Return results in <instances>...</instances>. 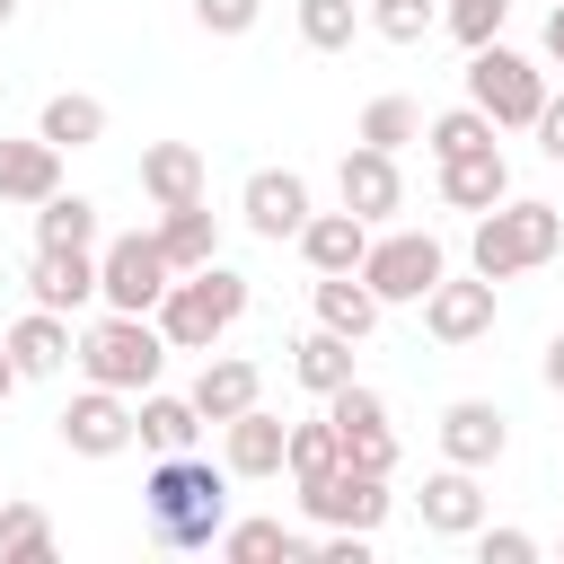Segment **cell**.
Masks as SVG:
<instances>
[{"instance_id":"3957f363","label":"cell","mask_w":564,"mask_h":564,"mask_svg":"<svg viewBox=\"0 0 564 564\" xmlns=\"http://www.w3.org/2000/svg\"><path fill=\"white\" fill-rule=\"evenodd\" d=\"M159 335H167V352H212L238 317H247V273H229L220 256L212 264H194V273H176L167 291H159Z\"/></svg>"},{"instance_id":"bcb514c9","label":"cell","mask_w":564,"mask_h":564,"mask_svg":"<svg viewBox=\"0 0 564 564\" xmlns=\"http://www.w3.org/2000/svg\"><path fill=\"white\" fill-rule=\"evenodd\" d=\"M9 18H18V0H0V26H9Z\"/></svg>"},{"instance_id":"52a82bcc","label":"cell","mask_w":564,"mask_h":564,"mask_svg":"<svg viewBox=\"0 0 564 564\" xmlns=\"http://www.w3.org/2000/svg\"><path fill=\"white\" fill-rule=\"evenodd\" d=\"M167 282H176V264L159 256V238H150V229L97 238V300H106V308H132V317H150Z\"/></svg>"},{"instance_id":"5bb4252c","label":"cell","mask_w":564,"mask_h":564,"mask_svg":"<svg viewBox=\"0 0 564 564\" xmlns=\"http://www.w3.org/2000/svg\"><path fill=\"white\" fill-rule=\"evenodd\" d=\"M282 449H291V423H282V414H264V397H256L247 414H229V423H220V467H229V476H247V485H256V476H282Z\"/></svg>"},{"instance_id":"ab89813d","label":"cell","mask_w":564,"mask_h":564,"mask_svg":"<svg viewBox=\"0 0 564 564\" xmlns=\"http://www.w3.org/2000/svg\"><path fill=\"white\" fill-rule=\"evenodd\" d=\"M476 555L485 564H538V538L529 529H476Z\"/></svg>"},{"instance_id":"7402d4cb","label":"cell","mask_w":564,"mask_h":564,"mask_svg":"<svg viewBox=\"0 0 564 564\" xmlns=\"http://www.w3.org/2000/svg\"><path fill=\"white\" fill-rule=\"evenodd\" d=\"M62 185V150L44 141V132H26V141H0V203H44Z\"/></svg>"},{"instance_id":"44dd1931","label":"cell","mask_w":564,"mask_h":564,"mask_svg":"<svg viewBox=\"0 0 564 564\" xmlns=\"http://www.w3.org/2000/svg\"><path fill=\"white\" fill-rule=\"evenodd\" d=\"M203 150L194 141H150L141 150V194L159 203V212H176V203H203Z\"/></svg>"},{"instance_id":"5b68a950","label":"cell","mask_w":564,"mask_h":564,"mask_svg":"<svg viewBox=\"0 0 564 564\" xmlns=\"http://www.w3.org/2000/svg\"><path fill=\"white\" fill-rule=\"evenodd\" d=\"M467 106H485V115H494V132H529V123H538V106H546V70L494 35V44H476V53H467Z\"/></svg>"},{"instance_id":"f546056e","label":"cell","mask_w":564,"mask_h":564,"mask_svg":"<svg viewBox=\"0 0 564 564\" xmlns=\"http://www.w3.org/2000/svg\"><path fill=\"white\" fill-rule=\"evenodd\" d=\"M423 141H432V167H441V159H458V150H485V141H494V115H485V106L423 115Z\"/></svg>"},{"instance_id":"6da1fadb","label":"cell","mask_w":564,"mask_h":564,"mask_svg":"<svg viewBox=\"0 0 564 564\" xmlns=\"http://www.w3.org/2000/svg\"><path fill=\"white\" fill-rule=\"evenodd\" d=\"M141 511H150V538L176 546V555H203L229 520V467L194 458V449H167L141 485Z\"/></svg>"},{"instance_id":"e575fe53","label":"cell","mask_w":564,"mask_h":564,"mask_svg":"<svg viewBox=\"0 0 564 564\" xmlns=\"http://www.w3.org/2000/svg\"><path fill=\"white\" fill-rule=\"evenodd\" d=\"M370 26H379L388 44H423V35L441 26V0H370Z\"/></svg>"},{"instance_id":"8992f818","label":"cell","mask_w":564,"mask_h":564,"mask_svg":"<svg viewBox=\"0 0 564 564\" xmlns=\"http://www.w3.org/2000/svg\"><path fill=\"white\" fill-rule=\"evenodd\" d=\"M441 273H449V256H441V238H432V229H370L361 282L379 291V308H405V300H423Z\"/></svg>"},{"instance_id":"ba28073f","label":"cell","mask_w":564,"mask_h":564,"mask_svg":"<svg viewBox=\"0 0 564 564\" xmlns=\"http://www.w3.org/2000/svg\"><path fill=\"white\" fill-rule=\"evenodd\" d=\"M300 502H308V520H317V529H379V520L397 511L388 476H361V467H326V476H308V485H300Z\"/></svg>"},{"instance_id":"7a4b0ae2","label":"cell","mask_w":564,"mask_h":564,"mask_svg":"<svg viewBox=\"0 0 564 564\" xmlns=\"http://www.w3.org/2000/svg\"><path fill=\"white\" fill-rule=\"evenodd\" d=\"M555 256H564V212L538 203V194H502L467 229V273H485V282H511V273L555 264Z\"/></svg>"},{"instance_id":"4dcf8cb0","label":"cell","mask_w":564,"mask_h":564,"mask_svg":"<svg viewBox=\"0 0 564 564\" xmlns=\"http://www.w3.org/2000/svg\"><path fill=\"white\" fill-rule=\"evenodd\" d=\"M53 555V520L35 502H0V564H44Z\"/></svg>"},{"instance_id":"d6a6232c","label":"cell","mask_w":564,"mask_h":564,"mask_svg":"<svg viewBox=\"0 0 564 564\" xmlns=\"http://www.w3.org/2000/svg\"><path fill=\"white\" fill-rule=\"evenodd\" d=\"M282 467L308 485V476H326V467H344V441H335V423L326 414H308V423H291V449H282Z\"/></svg>"},{"instance_id":"f35d334b","label":"cell","mask_w":564,"mask_h":564,"mask_svg":"<svg viewBox=\"0 0 564 564\" xmlns=\"http://www.w3.org/2000/svg\"><path fill=\"white\" fill-rule=\"evenodd\" d=\"M264 18V0H194V26L203 35H247Z\"/></svg>"},{"instance_id":"60d3db41","label":"cell","mask_w":564,"mask_h":564,"mask_svg":"<svg viewBox=\"0 0 564 564\" xmlns=\"http://www.w3.org/2000/svg\"><path fill=\"white\" fill-rule=\"evenodd\" d=\"M317 555H326V564H370V529H326Z\"/></svg>"},{"instance_id":"836d02e7","label":"cell","mask_w":564,"mask_h":564,"mask_svg":"<svg viewBox=\"0 0 564 564\" xmlns=\"http://www.w3.org/2000/svg\"><path fill=\"white\" fill-rule=\"evenodd\" d=\"M361 26V0H300V44L308 53H344Z\"/></svg>"},{"instance_id":"7c38bea8","label":"cell","mask_w":564,"mask_h":564,"mask_svg":"<svg viewBox=\"0 0 564 564\" xmlns=\"http://www.w3.org/2000/svg\"><path fill=\"white\" fill-rule=\"evenodd\" d=\"M502 449H511V414H502L494 397H449V405H441V458H449V467H476V476H485Z\"/></svg>"},{"instance_id":"b9f144b4","label":"cell","mask_w":564,"mask_h":564,"mask_svg":"<svg viewBox=\"0 0 564 564\" xmlns=\"http://www.w3.org/2000/svg\"><path fill=\"white\" fill-rule=\"evenodd\" d=\"M529 132H538V150H546V159H555V167H564V97H546V106H538V123H529Z\"/></svg>"},{"instance_id":"cb8c5ba5","label":"cell","mask_w":564,"mask_h":564,"mask_svg":"<svg viewBox=\"0 0 564 564\" xmlns=\"http://www.w3.org/2000/svg\"><path fill=\"white\" fill-rule=\"evenodd\" d=\"M150 238H159V256H167L176 273H194V264H212V256H220V220H212L203 203L159 212V229H150Z\"/></svg>"},{"instance_id":"7dc6e473","label":"cell","mask_w":564,"mask_h":564,"mask_svg":"<svg viewBox=\"0 0 564 564\" xmlns=\"http://www.w3.org/2000/svg\"><path fill=\"white\" fill-rule=\"evenodd\" d=\"M0 502H9V494H0Z\"/></svg>"},{"instance_id":"8d00e7d4","label":"cell","mask_w":564,"mask_h":564,"mask_svg":"<svg viewBox=\"0 0 564 564\" xmlns=\"http://www.w3.org/2000/svg\"><path fill=\"white\" fill-rule=\"evenodd\" d=\"M317 405H326V423H335V432L388 423V397H379V388H361V379H344V388H335V397H317Z\"/></svg>"},{"instance_id":"f6af8a7d","label":"cell","mask_w":564,"mask_h":564,"mask_svg":"<svg viewBox=\"0 0 564 564\" xmlns=\"http://www.w3.org/2000/svg\"><path fill=\"white\" fill-rule=\"evenodd\" d=\"M18 397V361H9V344H0V405Z\"/></svg>"},{"instance_id":"e0dca14e","label":"cell","mask_w":564,"mask_h":564,"mask_svg":"<svg viewBox=\"0 0 564 564\" xmlns=\"http://www.w3.org/2000/svg\"><path fill=\"white\" fill-rule=\"evenodd\" d=\"M0 344H9L18 379H62V370H70V352H79V335H70V317H62V308H26Z\"/></svg>"},{"instance_id":"83f0119b","label":"cell","mask_w":564,"mask_h":564,"mask_svg":"<svg viewBox=\"0 0 564 564\" xmlns=\"http://www.w3.org/2000/svg\"><path fill=\"white\" fill-rule=\"evenodd\" d=\"M35 247H79V256H97V203L53 185V194L35 203Z\"/></svg>"},{"instance_id":"484cf974","label":"cell","mask_w":564,"mask_h":564,"mask_svg":"<svg viewBox=\"0 0 564 564\" xmlns=\"http://www.w3.org/2000/svg\"><path fill=\"white\" fill-rule=\"evenodd\" d=\"M229 564H273V555H317V538L308 529H282V520H220V538H212Z\"/></svg>"},{"instance_id":"d590c367","label":"cell","mask_w":564,"mask_h":564,"mask_svg":"<svg viewBox=\"0 0 564 564\" xmlns=\"http://www.w3.org/2000/svg\"><path fill=\"white\" fill-rule=\"evenodd\" d=\"M502 18H511V0H441V26L476 53V44H494L502 35Z\"/></svg>"},{"instance_id":"30bf717a","label":"cell","mask_w":564,"mask_h":564,"mask_svg":"<svg viewBox=\"0 0 564 564\" xmlns=\"http://www.w3.org/2000/svg\"><path fill=\"white\" fill-rule=\"evenodd\" d=\"M414 308H423V335H432V344H449V352L494 335V282H485V273H467V282H449V273H441Z\"/></svg>"},{"instance_id":"ee69618b","label":"cell","mask_w":564,"mask_h":564,"mask_svg":"<svg viewBox=\"0 0 564 564\" xmlns=\"http://www.w3.org/2000/svg\"><path fill=\"white\" fill-rule=\"evenodd\" d=\"M546 62H555V70H564V0H555V9H546Z\"/></svg>"},{"instance_id":"ffe728a7","label":"cell","mask_w":564,"mask_h":564,"mask_svg":"<svg viewBox=\"0 0 564 564\" xmlns=\"http://www.w3.org/2000/svg\"><path fill=\"white\" fill-rule=\"evenodd\" d=\"M511 194V159L485 141V150H458V159H441V203L449 212H494Z\"/></svg>"},{"instance_id":"f1b7e54d","label":"cell","mask_w":564,"mask_h":564,"mask_svg":"<svg viewBox=\"0 0 564 564\" xmlns=\"http://www.w3.org/2000/svg\"><path fill=\"white\" fill-rule=\"evenodd\" d=\"M35 132H44L53 150H88V141H106V106H97V97H79V88H62V97H44Z\"/></svg>"},{"instance_id":"9a60e30c","label":"cell","mask_w":564,"mask_h":564,"mask_svg":"<svg viewBox=\"0 0 564 564\" xmlns=\"http://www.w3.org/2000/svg\"><path fill=\"white\" fill-rule=\"evenodd\" d=\"M414 511H423L432 538H476V529H485V485H476V467H432L423 494H414Z\"/></svg>"},{"instance_id":"7bdbcfd3","label":"cell","mask_w":564,"mask_h":564,"mask_svg":"<svg viewBox=\"0 0 564 564\" xmlns=\"http://www.w3.org/2000/svg\"><path fill=\"white\" fill-rule=\"evenodd\" d=\"M538 379H546V388L564 397V335H546V361H538Z\"/></svg>"},{"instance_id":"603a6c76","label":"cell","mask_w":564,"mask_h":564,"mask_svg":"<svg viewBox=\"0 0 564 564\" xmlns=\"http://www.w3.org/2000/svg\"><path fill=\"white\" fill-rule=\"evenodd\" d=\"M132 441H150L159 458H167V449H194V441H203V414H194V397L141 388V405H132Z\"/></svg>"},{"instance_id":"d6986e66","label":"cell","mask_w":564,"mask_h":564,"mask_svg":"<svg viewBox=\"0 0 564 564\" xmlns=\"http://www.w3.org/2000/svg\"><path fill=\"white\" fill-rule=\"evenodd\" d=\"M185 397H194L203 423H229V414H247V405L264 397V370H256L247 352H203V379H194Z\"/></svg>"},{"instance_id":"8fae6325","label":"cell","mask_w":564,"mask_h":564,"mask_svg":"<svg viewBox=\"0 0 564 564\" xmlns=\"http://www.w3.org/2000/svg\"><path fill=\"white\" fill-rule=\"evenodd\" d=\"M238 220H247L264 247L300 238V220H308V176H300V167H256V176L238 185Z\"/></svg>"},{"instance_id":"2e32d148","label":"cell","mask_w":564,"mask_h":564,"mask_svg":"<svg viewBox=\"0 0 564 564\" xmlns=\"http://www.w3.org/2000/svg\"><path fill=\"white\" fill-rule=\"evenodd\" d=\"M26 300L35 308H88L97 300V256H79V247H35L26 256Z\"/></svg>"},{"instance_id":"9c48e42d","label":"cell","mask_w":564,"mask_h":564,"mask_svg":"<svg viewBox=\"0 0 564 564\" xmlns=\"http://www.w3.org/2000/svg\"><path fill=\"white\" fill-rule=\"evenodd\" d=\"M62 449H70V458H123V449H132V397L88 379V388L62 405Z\"/></svg>"},{"instance_id":"d4e9b609","label":"cell","mask_w":564,"mask_h":564,"mask_svg":"<svg viewBox=\"0 0 564 564\" xmlns=\"http://www.w3.org/2000/svg\"><path fill=\"white\" fill-rule=\"evenodd\" d=\"M308 300H317V326H335V335H352V344L379 326V291H370L361 273H317Z\"/></svg>"},{"instance_id":"74e56055","label":"cell","mask_w":564,"mask_h":564,"mask_svg":"<svg viewBox=\"0 0 564 564\" xmlns=\"http://www.w3.org/2000/svg\"><path fill=\"white\" fill-rule=\"evenodd\" d=\"M344 441V467H361V476H397V432L388 423H361V432H335Z\"/></svg>"},{"instance_id":"ac0fdd59","label":"cell","mask_w":564,"mask_h":564,"mask_svg":"<svg viewBox=\"0 0 564 564\" xmlns=\"http://www.w3.org/2000/svg\"><path fill=\"white\" fill-rule=\"evenodd\" d=\"M291 247L308 256V273H361V256H370V220H361V212H308Z\"/></svg>"},{"instance_id":"4fadbf2b","label":"cell","mask_w":564,"mask_h":564,"mask_svg":"<svg viewBox=\"0 0 564 564\" xmlns=\"http://www.w3.org/2000/svg\"><path fill=\"white\" fill-rule=\"evenodd\" d=\"M335 194H344V212H361L370 229H379L388 212H405L397 150H370V141H352V150H344V167H335Z\"/></svg>"},{"instance_id":"277c9868","label":"cell","mask_w":564,"mask_h":564,"mask_svg":"<svg viewBox=\"0 0 564 564\" xmlns=\"http://www.w3.org/2000/svg\"><path fill=\"white\" fill-rule=\"evenodd\" d=\"M79 379H97V388H123V397H141V388H159V361H167V335H159V317H132V308H106L88 335H79Z\"/></svg>"},{"instance_id":"4316f807","label":"cell","mask_w":564,"mask_h":564,"mask_svg":"<svg viewBox=\"0 0 564 564\" xmlns=\"http://www.w3.org/2000/svg\"><path fill=\"white\" fill-rule=\"evenodd\" d=\"M291 379H300L308 397H335V388L352 379V335H335V326L300 335V344H291Z\"/></svg>"},{"instance_id":"1f68e13d","label":"cell","mask_w":564,"mask_h":564,"mask_svg":"<svg viewBox=\"0 0 564 564\" xmlns=\"http://www.w3.org/2000/svg\"><path fill=\"white\" fill-rule=\"evenodd\" d=\"M361 141H370V150L423 141V106H414V97H370V106H361Z\"/></svg>"}]
</instances>
